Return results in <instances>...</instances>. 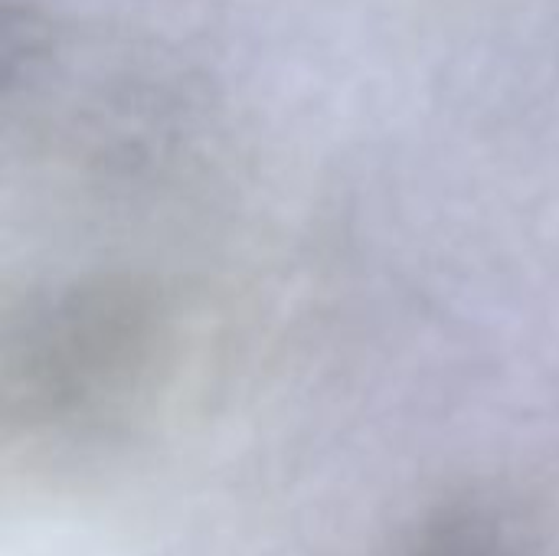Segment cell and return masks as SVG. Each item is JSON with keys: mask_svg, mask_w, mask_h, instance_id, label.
Instances as JSON below:
<instances>
[{"mask_svg": "<svg viewBox=\"0 0 559 556\" xmlns=\"http://www.w3.org/2000/svg\"><path fill=\"white\" fill-rule=\"evenodd\" d=\"M177 292L138 269H98L26 292L3 321L10 416L29 433H108L170 370Z\"/></svg>", "mask_w": 559, "mask_h": 556, "instance_id": "cell-1", "label": "cell"}]
</instances>
